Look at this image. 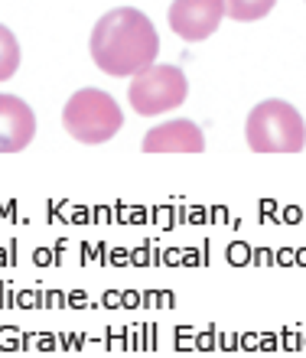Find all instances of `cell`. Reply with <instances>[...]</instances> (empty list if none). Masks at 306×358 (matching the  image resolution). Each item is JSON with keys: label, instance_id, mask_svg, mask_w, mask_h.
<instances>
[{"label": "cell", "instance_id": "1", "mask_svg": "<svg viewBox=\"0 0 306 358\" xmlns=\"http://www.w3.org/2000/svg\"><path fill=\"white\" fill-rule=\"evenodd\" d=\"M88 52L105 76H137L140 69L156 62L160 36L147 13L134 7H117L108 10L95 23L92 39H88Z\"/></svg>", "mask_w": 306, "mask_h": 358}, {"label": "cell", "instance_id": "2", "mask_svg": "<svg viewBox=\"0 0 306 358\" xmlns=\"http://www.w3.org/2000/svg\"><path fill=\"white\" fill-rule=\"evenodd\" d=\"M245 141L254 153H300L306 147L303 114L280 98H268L251 108Z\"/></svg>", "mask_w": 306, "mask_h": 358}, {"label": "cell", "instance_id": "3", "mask_svg": "<svg viewBox=\"0 0 306 358\" xmlns=\"http://www.w3.org/2000/svg\"><path fill=\"white\" fill-rule=\"evenodd\" d=\"M124 114L101 88H78L62 108V127L78 143H108L121 131Z\"/></svg>", "mask_w": 306, "mask_h": 358}, {"label": "cell", "instance_id": "4", "mask_svg": "<svg viewBox=\"0 0 306 358\" xmlns=\"http://www.w3.org/2000/svg\"><path fill=\"white\" fill-rule=\"evenodd\" d=\"M189 94V82L176 66H147L131 76L127 101L140 117H156L173 108H180Z\"/></svg>", "mask_w": 306, "mask_h": 358}, {"label": "cell", "instance_id": "5", "mask_svg": "<svg viewBox=\"0 0 306 358\" xmlns=\"http://www.w3.org/2000/svg\"><path fill=\"white\" fill-rule=\"evenodd\" d=\"M221 17H225V0H173L170 13V29L186 43H202L219 29Z\"/></svg>", "mask_w": 306, "mask_h": 358}, {"label": "cell", "instance_id": "6", "mask_svg": "<svg viewBox=\"0 0 306 358\" xmlns=\"http://www.w3.org/2000/svg\"><path fill=\"white\" fill-rule=\"evenodd\" d=\"M36 137V114L17 94H0V153L27 150Z\"/></svg>", "mask_w": 306, "mask_h": 358}, {"label": "cell", "instance_id": "7", "mask_svg": "<svg viewBox=\"0 0 306 358\" xmlns=\"http://www.w3.org/2000/svg\"><path fill=\"white\" fill-rule=\"evenodd\" d=\"M144 153H202L205 150V137L192 121H170L147 131Z\"/></svg>", "mask_w": 306, "mask_h": 358}, {"label": "cell", "instance_id": "8", "mask_svg": "<svg viewBox=\"0 0 306 358\" xmlns=\"http://www.w3.org/2000/svg\"><path fill=\"white\" fill-rule=\"evenodd\" d=\"M277 0H225V17L238 20V23H251V20H264L274 10Z\"/></svg>", "mask_w": 306, "mask_h": 358}, {"label": "cell", "instance_id": "9", "mask_svg": "<svg viewBox=\"0 0 306 358\" xmlns=\"http://www.w3.org/2000/svg\"><path fill=\"white\" fill-rule=\"evenodd\" d=\"M20 69V43L3 23H0V82L17 76Z\"/></svg>", "mask_w": 306, "mask_h": 358}]
</instances>
